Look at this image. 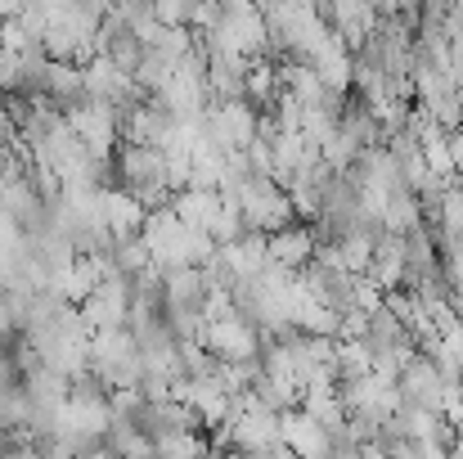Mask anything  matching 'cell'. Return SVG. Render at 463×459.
Returning <instances> with one entry per match:
<instances>
[{
    "instance_id": "15",
    "label": "cell",
    "mask_w": 463,
    "mask_h": 459,
    "mask_svg": "<svg viewBox=\"0 0 463 459\" xmlns=\"http://www.w3.org/2000/svg\"><path fill=\"white\" fill-rule=\"evenodd\" d=\"M77 459H118V451H113V446L99 437V442H86V446L77 451Z\"/></svg>"
},
{
    "instance_id": "1",
    "label": "cell",
    "mask_w": 463,
    "mask_h": 459,
    "mask_svg": "<svg viewBox=\"0 0 463 459\" xmlns=\"http://www.w3.org/2000/svg\"><path fill=\"white\" fill-rule=\"evenodd\" d=\"M221 198L239 207V216H243V225H248L252 234H275V230H284V225L298 221V212H293V203H288V189H284L275 176H243V180H239L230 194H221Z\"/></svg>"
},
{
    "instance_id": "9",
    "label": "cell",
    "mask_w": 463,
    "mask_h": 459,
    "mask_svg": "<svg viewBox=\"0 0 463 459\" xmlns=\"http://www.w3.org/2000/svg\"><path fill=\"white\" fill-rule=\"evenodd\" d=\"M315 225L310 221H293V225H284V230H275V234H266V262L270 266H284V271H302L310 266V257H315Z\"/></svg>"
},
{
    "instance_id": "11",
    "label": "cell",
    "mask_w": 463,
    "mask_h": 459,
    "mask_svg": "<svg viewBox=\"0 0 463 459\" xmlns=\"http://www.w3.org/2000/svg\"><path fill=\"white\" fill-rule=\"evenodd\" d=\"M216 257L225 262V271H230L234 280H252V275H261V266H266V234L243 230L239 239L221 244V248H216Z\"/></svg>"
},
{
    "instance_id": "8",
    "label": "cell",
    "mask_w": 463,
    "mask_h": 459,
    "mask_svg": "<svg viewBox=\"0 0 463 459\" xmlns=\"http://www.w3.org/2000/svg\"><path fill=\"white\" fill-rule=\"evenodd\" d=\"M396 387H401V397L410 401V406H428V410H441V397H446V378H441V369L432 365V356H423V351H414L410 356V365L396 374Z\"/></svg>"
},
{
    "instance_id": "19",
    "label": "cell",
    "mask_w": 463,
    "mask_h": 459,
    "mask_svg": "<svg viewBox=\"0 0 463 459\" xmlns=\"http://www.w3.org/2000/svg\"><path fill=\"white\" fill-rule=\"evenodd\" d=\"M0 27H5V18H0Z\"/></svg>"
},
{
    "instance_id": "6",
    "label": "cell",
    "mask_w": 463,
    "mask_h": 459,
    "mask_svg": "<svg viewBox=\"0 0 463 459\" xmlns=\"http://www.w3.org/2000/svg\"><path fill=\"white\" fill-rule=\"evenodd\" d=\"M81 81H86V95H90V100H104V104H113L118 113L131 109L136 100H145L140 86H136V77L122 72L118 63H109L104 54H90V59L81 63Z\"/></svg>"
},
{
    "instance_id": "16",
    "label": "cell",
    "mask_w": 463,
    "mask_h": 459,
    "mask_svg": "<svg viewBox=\"0 0 463 459\" xmlns=\"http://www.w3.org/2000/svg\"><path fill=\"white\" fill-rule=\"evenodd\" d=\"M351 459H392V455H387L383 442H364V446H355V455Z\"/></svg>"
},
{
    "instance_id": "13",
    "label": "cell",
    "mask_w": 463,
    "mask_h": 459,
    "mask_svg": "<svg viewBox=\"0 0 463 459\" xmlns=\"http://www.w3.org/2000/svg\"><path fill=\"white\" fill-rule=\"evenodd\" d=\"M419 225H423V203H419L414 189H396V194L383 198V207H378V230H387V234H410V230H419Z\"/></svg>"
},
{
    "instance_id": "4",
    "label": "cell",
    "mask_w": 463,
    "mask_h": 459,
    "mask_svg": "<svg viewBox=\"0 0 463 459\" xmlns=\"http://www.w3.org/2000/svg\"><path fill=\"white\" fill-rule=\"evenodd\" d=\"M198 342L216 356V360H225V365H248V360H257L261 356V333H257V324H248L243 315H225V320H207L203 324V333H198Z\"/></svg>"
},
{
    "instance_id": "17",
    "label": "cell",
    "mask_w": 463,
    "mask_h": 459,
    "mask_svg": "<svg viewBox=\"0 0 463 459\" xmlns=\"http://www.w3.org/2000/svg\"><path fill=\"white\" fill-rule=\"evenodd\" d=\"M446 459H463V446H459V442L450 446V455H446Z\"/></svg>"
},
{
    "instance_id": "5",
    "label": "cell",
    "mask_w": 463,
    "mask_h": 459,
    "mask_svg": "<svg viewBox=\"0 0 463 459\" xmlns=\"http://www.w3.org/2000/svg\"><path fill=\"white\" fill-rule=\"evenodd\" d=\"M77 311H81V320H86L90 333L131 324V280L104 275V280L95 284V293H86V298L77 302Z\"/></svg>"
},
{
    "instance_id": "14",
    "label": "cell",
    "mask_w": 463,
    "mask_h": 459,
    "mask_svg": "<svg viewBox=\"0 0 463 459\" xmlns=\"http://www.w3.org/2000/svg\"><path fill=\"white\" fill-rule=\"evenodd\" d=\"M212 455V437L203 428H180L154 442V459H207Z\"/></svg>"
},
{
    "instance_id": "12",
    "label": "cell",
    "mask_w": 463,
    "mask_h": 459,
    "mask_svg": "<svg viewBox=\"0 0 463 459\" xmlns=\"http://www.w3.org/2000/svg\"><path fill=\"white\" fill-rule=\"evenodd\" d=\"M171 212L180 216L184 230H212V221L221 216V194L216 189H175L171 198Z\"/></svg>"
},
{
    "instance_id": "10",
    "label": "cell",
    "mask_w": 463,
    "mask_h": 459,
    "mask_svg": "<svg viewBox=\"0 0 463 459\" xmlns=\"http://www.w3.org/2000/svg\"><path fill=\"white\" fill-rule=\"evenodd\" d=\"M99 207H104V225H109L113 244H118V239H136V234L145 230L149 207H145L131 189H122V185H104V189H99Z\"/></svg>"
},
{
    "instance_id": "7",
    "label": "cell",
    "mask_w": 463,
    "mask_h": 459,
    "mask_svg": "<svg viewBox=\"0 0 463 459\" xmlns=\"http://www.w3.org/2000/svg\"><path fill=\"white\" fill-rule=\"evenodd\" d=\"M279 446H288L298 459H328L333 455V433L315 424L302 406L279 410Z\"/></svg>"
},
{
    "instance_id": "3",
    "label": "cell",
    "mask_w": 463,
    "mask_h": 459,
    "mask_svg": "<svg viewBox=\"0 0 463 459\" xmlns=\"http://www.w3.org/2000/svg\"><path fill=\"white\" fill-rule=\"evenodd\" d=\"M203 136L207 145L221 153H243L257 140V109L248 100H230V104H207L203 113Z\"/></svg>"
},
{
    "instance_id": "18",
    "label": "cell",
    "mask_w": 463,
    "mask_h": 459,
    "mask_svg": "<svg viewBox=\"0 0 463 459\" xmlns=\"http://www.w3.org/2000/svg\"><path fill=\"white\" fill-rule=\"evenodd\" d=\"M207 459H221V455H216V451H212V455H207Z\"/></svg>"
},
{
    "instance_id": "2",
    "label": "cell",
    "mask_w": 463,
    "mask_h": 459,
    "mask_svg": "<svg viewBox=\"0 0 463 459\" xmlns=\"http://www.w3.org/2000/svg\"><path fill=\"white\" fill-rule=\"evenodd\" d=\"M118 109L113 104H104V100H86V104H77L72 113H63V122H68V131L86 145V153L95 158V162H113V153H118Z\"/></svg>"
}]
</instances>
